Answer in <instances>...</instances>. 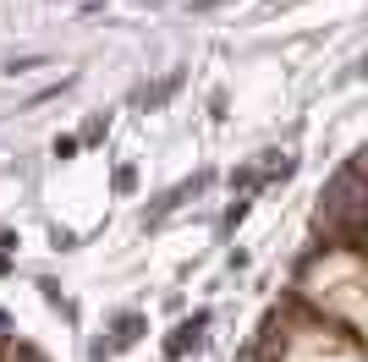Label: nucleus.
I'll use <instances>...</instances> for the list:
<instances>
[{"mask_svg":"<svg viewBox=\"0 0 368 362\" xmlns=\"http://www.w3.org/2000/svg\"><path fill=\"white\" fill-rule=\"evenodd\" d=\"M247 362H363V324L335 318L302 296H286Z\"/></svg>","mask_w":368,"mask_h":362,"instance_id":"obj_1","label":"nucleus"},{"mask_svg":"<svg viewBox=\"0 0 368 362\" xmlns=\"http://www.w3.org/2000/svg\"><path fill=\"white\" fill-rule=\"evenodd\" d=\"M204 324H209V318H204V313H198V318H193V324H182V329H176V341H170V357H182V352H187V346H198V329H204Z\"/></svg>","mask_w":368,"mask_h":362,"instance_id":"obj_2","label":"nucleus"}]
</instances>
